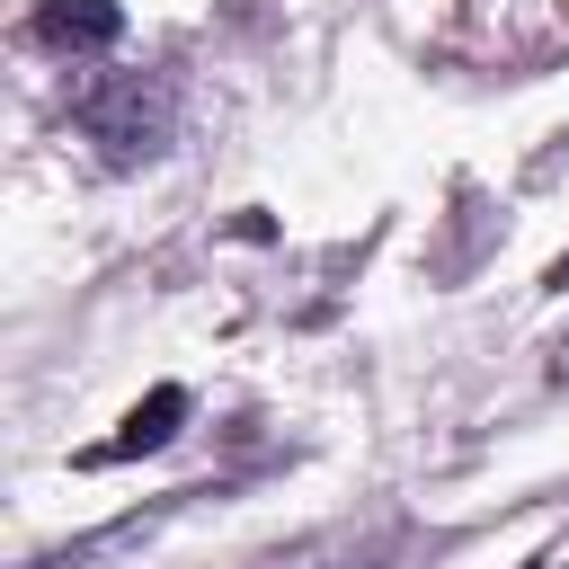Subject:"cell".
I'll return each mask as SVG.
<instances>
[{
    "instance_id": "cell-1",
    "label": "cell",
    "mask_w": 569,
    "mask_h": 569,
    "mask_svg": "<svg viewBox=\"0 0 569 569\" xmlns=\"http://www.w3.org/2000/svg\"><path fill=\"white\" fill-rule=\"evenodd\" d=\"M80 133L89 142H107V160H160L169 151V89L160 80H142V71H124V80H107V89H89L80 98Z\"/></svg>"
},
{
    "instance_id": "cell-2",
    "label": "cell",
    "mask_w": 569,
    "mask_h": 569,
    "mask_svg": "<svg viewBox=\"0 0 569 569\" xmlns=\"http://www.w3.org/2000/svg\"><path fill=\"white\" fill-rule=\"evenodd\" d=\"M116 36H124L116 0H44L36 9V44H53V53H107Z\"/></svg>"
},
{
    "instance_id": "cell-3",
    "label": "cell",
    "mask_w": 569,
    "mask_h": 569,
    "mask_svg": "<svg viewBox=\"0 0 569 569\" xmlns=\"http://www.w3.org/2000/svg\"><path fill=\"white\" fill-rule=\"evenodd\" d=\"M178 418H187V391H178V382H160L151 400H133V409H124V427H116V445H107V453H160V445L178 436Z\"/></svg>"
}]
</instances>
